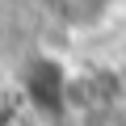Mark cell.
<instances>
[{
	"label": "cell",
	"mask_w": 126,
	"mask_h": 126,
	"mask_svg": "<svg viewBox=\"0 0 126 126\" xmlns=\"http://www.w3.org/2000/svg\"><path fill=\"white\" fill-rule=\"evenodd\" d=\"M21 88H25V101L42 113H59L63 101H67V76H63V63L55 59H30L21 67Z\"/></svg>",
	"instance_id": "cell-1"
},
{
	"label": "cell",
	"mask_w": 126,
	"mask_h": 126,
	"mask_svg": "<svg viewBox=\"0 0 126 126\" xmlns=\"http://www.w3.org/2000/svg\"><path fill=\"white\" fill-rule=\"evenodd\" d=\"M50 4H55V13H59L63 21H72V25H93V21H101V13H105L109 0H50Z\"/></svg>",
	"instance_id": "cell-2"
},
{
	"label": "cell",
	"mask_w": 126,
	"mask_h": 126,
	"mask_svg": "<svg viewBox=\"0 0 126 126\" xmlns=\"http://www.w3.org/2000/svg\"><path fill=\"white\" fill-rule=\"evenodd\" d=\"M84 126H126V113L113 101H93L84 113Z\"/></svg>",
	"instance_id": "cell-3"
},
{
	"label": "cell",
	"mask_w": 126,
	"mask_h": 126,
	"mask_svg": "<svg viewBox=\"0 0 126 126\" xmlns=\"http://www.w3.org/2000/svg\"><path fill=\"white\" fill-rule=\"evenodd\" d=\"M9 126H30V122H21V118H17V122H9Z\"/></svg>",
	"instance_id": "cell-4"
}]
</instances>
